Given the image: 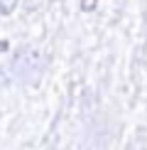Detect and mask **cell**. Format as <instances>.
<instances>
[{"mask_svg": "<svg viewBox=\"0 0 147 150\" xmlns=\"http://www.w3.org/2000/svg\"><path fill=\"white\" fill-rule=\"evenodd\" d=\"M17 3L20 0H0V15H12L17 10Z\"/></svg>", "mask_w": 147, "mask_h": 150, "instance_id": "7a4b0ae2", "label": "cell"}, {"mask_svg": "<svg viewBox=\"0 0 147 150\" xmlns=\"http://www.w3.org/2000/svg\"><path fill=\"white\" fill-rule=\"evenodd\" d=\"M42 74H44V57H42V52L34 47H22L15 54V59H12V76L32 84V81L42 79Z\"/></svg>", "mask_w": 147, "mask_h": 150, "instance_id": "6da1fadb", "label": "cell"}]
</instances>
